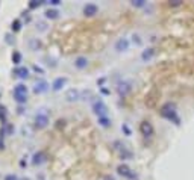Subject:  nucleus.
<instances>
[{"mask_svg": "<svg viewBox=\"0 0 194 180\" xmlns=\"http://www.w3.org/2000/svg\"><path fill=\"white\" fill-rule=\"evenodd\" d=\"M14 94H28V86L23 85V83L15 85V88H14Z\"/></svg>", "mask_w": 194, "mask_h": 180, "instance_id": "16", "label": "nucleus"}, {"mask_svg": "<svg viewBox=\"0 0 194 180\" xmlns=\"http://www.w3.org/2000/svg\"><path fill=\"white\" fill-rule=\"evenodd\" d=\"M47 3H50V5H53V6H58L61 2H59V0H50V2H47Z\"/></svg>", "mask_w": 194, "mask_h": 180, "instance_id": "33", "label": "nucleus"}, {"mask_svg": "<svg viewBox=\"0 0 194 180\" xmlns=\"http://www.w3.org/2000/svg\"><path fill=\"white\" fill-rule=\"evenodd\" d=\"M34 70H35L37 73H41V74L44 73V71H43V68H41V67H38V65H34Z\"/></svg>", "mask_w": 194, "mask_h": 180, "instance_id": "32", "label": "nucleus"}, {"mask_svg": "<svg viewBox=\"0 0 194 180\" xmlns=\"http://www.w3.org/2000/svg\"><path fill=\"white\" fill-rule=\"evenodd\" d=\"M161 115H162L164 118H167L168 121L175 123V124H179V123H181V120H179V117H178V114H176V106L172 104V103H165V104L161 107Z\"/></svg>", "mask_w": 194, "mask_h": 180, "instance_id": "1", "label": "nucleus"}, {"mask_svg": "<svg viewBox=\"0 0 194 180\" xmlns=\"http://www.w3.org/2000/svg\"><path fill=\"white\" fill-rule=\"evenodd\" d=\"M99 124L102 127H109L111 126V120L108 117H102V118H99Z\"/></svg>", "mask_w": 194, "mask_h": 180, "instance_id": "21", "label": "nucleus"}, {"mask_svg": "<svg viewBox=\"0 0 194 180\" xmlns=\"http://www.w3.org/2000/svg\"><path fill=\"white\" fill-rule=\"evenodd\" d=\"M46 17L47 18H50V20H56L59 17V12L56 9H47L46 11Z\"/></svg>", "mask_w": 194, "mask_h": 180, "instance_id": "18", "label": "nucleus"}, {"mask_svg": "<svg viewBox=\"0 0 194 180\" xmlns=\"http://www.w3.org/2000/svg\"><path fill=\"white\" fill-rule=\"evenodd\" d=\"M153 56H155V49H147V50H144V52L141 53L143 61H150Z\"/></svg>", "mask_w": 194, "mask_h": 180, "instance_id": "15", "label": "nucleus"}, {"mask_svg": "<svg viewBox=\"0 0 194 180\" xmlns=\"http://www.w3.org/2000/svg\"><path fill=\"white\" fill-rule=\"evenodd\" d=\"M121 129H123V130H125V133L128 135V136H129V135H131V129H129V127H128L126 124H123V126H121Z\"/></svg>", "mask_w": 194, "mask_h": 180, "instance_id": "31", "label": "nucleus"}, {"mask_svg": "<svg viewBox=\"0 0 194 180\" xmlns=\"http://www.w3.org/2000/svg\"><path fill=\"white\" fill-rule=\"evenodd\" d=\"M103 180H115V179H114L112 176H105V179H103Z\"/></svg>", "mask_w": 194, "mask_h": 180, "instance_id": "35", "label": "nucleus"}, {"mask_svg": "<svg viewBox=\"0 0 194 180\" xmlns=\"http://www.w3.org/2000/svg\"><path fill=\"white\" fill-rule=\"evenodd\" d=\"M43 162H44V154L43 153H35L34 157H32V164L34 165H40Z\"/></svg>", "mask_w": 194, "mask_h": 180, "instance_id": "17", "label": "nucleus"}, {"mask_svg": "<svg viewBox=\"0 0 194 180\" xmlns=\"http://www.w3.org/2000/svg\"><path fill=\"white\" fill-rule=\"evenodd\" d=\"M11 29H12V32H18V30L21 29V23H20V20H14V21H12Z\"/></svg>", "mask_w": 194, "mask_h": 180, "instance_id": "23", "label": "nucleus"}, {"mask_svg": "<svg viewBox=\"0 0 194 180\" xmlns=\"http://www.w3.org/2000/svg\"><path fill=\"white\" fill-rule=\"evenodd\" d=\"M14 74L20 79H28L29 77V68H26V67H17L14 70Z\"/></svg>", "mask_w": 194, "mask_h": 180, "instance_id": "12", "label": "nucleus"}, {"mask_svg": "<svg viewBox=\"0 0 194 180\" xmlns=\"http://www.w3.org/2000/svg\"><path fill=\"white\" fill-rule=\"evenodd\" d=\"M65 99H67V101H78V100H81V91L71 88L65 93Z\"/></svg>", "mask_w": 194, "mask_h": 180, "instance_id": "9", "label": "nucleus"}, {"mask_svg": "<svg viewBox=\"0 0 194 180\" xmlns=\"http://www.w3.org/2000/svg\"><path fill=\"white\" fill-rule=\"evenodd\" d=\"M132 6H135V8H143V6H146V2L144 0H132Z\"/></svg>", "mask_w": 194, "mask_h": 180, "instance_id": "24", "label": "nucleus"}, {"mask_svg": "<svg viewBox=\"0 0 194 180\" xmlns=\"http://www.w3.org/2000/svg\"><path fill=\"white\" fill-rule=\"evenodd\" d=\"M132 38H134V42L137 44V46H141V44H143V41H141V38H140V35H134Z\"/></svg>", "mask_w": 194, "mask_h": 180, "instance_id": "29", "label": "nucleus"}, {"mask_svg": "<svg viewBox=\"0 0 194 180\" xmlns=\"http://www.w3.org/2000/svg\"><path fill=\"white\" fill-rule=\"evenodd\" d=\"M131 89H132V85H131L129 82H121V83H118V86H117V91H118V94H120L121 97H126V96L131 93Z\"/></svg>", "mask_w": 194, "mask_h": 180, "instance_id": "8", "label": "nucleus"}, {"mask_svg": "<svg viewBox=\"0 0 194 180\" xmlns=\"http://www.w3.org/2000/svg\"><path fill=\"white\" fill-rule=\"evenodd\" d=\"M129 49V39L128 38H120L115 42V50L117 52H126Z\"/></svg>", "mask_w": 194, "mask_h": 180, "instance_id": "10", "label": "nucleus"}, {"mask_svg": "<svg viewBox=\"0 0 194 180\" xmlns=\"http://www.w3.org/2000/svg\"><path fill=\"white\" fill-rule=\"evenodd\" d=\"M5 180H18V177L14 176V174H8V176L5 177Z\"/></svg>", "mask_w": 194, "mask_h": 180, "instance_id": "30", "label": "nucleus"}, {"mask_svg": "<svg viewBox=\"0 0 194 180\" xmlns=\"http://www.w3.org/2000/svg\"><path fill=\"white\" fill-rule=\"evenodd\" d=\"M75 67H76V68H79V70L87 68V67H88V59H87V58H84V56L76 58V59H75Z\"/></svg>", "mask_w": 194, "mask_h": 180, "instance_id": "14", "label": "nucleus"}, {"mask_svg": "<svg viewBox=\"0 0 194 180\" xmlns=\"http://www.w3.org/2000/svg\"><path fill=\"white\" fill-rule=\"evenodd\" d=\"M14 99H15L17 103L23 104V103L28 101V94H14Z\"/></svg>", "mask_w": 194, "mask_h": 180, "instance_id": "19", "label": "nucleus"}, {"mask_svg": "<svg viewBox=\"0 0 194 180\" xmlns=\"http://www.w3.org/2000/svg\"><path fill=\"white\" fill-rule=\"evenodd\" d=\"M5 41L9 44V46H14V39H12V35H11V33H6V35H5Z\"/></svg>", "mask_w": 194, "mask_h": 180, "instance_id": "27", "label": "nucleus"}, {"mask_svg": "<svg viewBox=\"0 0 194 180\" xmlns=\"http://www.w3.org/2000/svg\"><path fill=\"white\" fill-rule=\"evenodd\" d=\"M37 29L44 32V30H47V24L44 23V21H38V23H37Z\"/></svg>", "mask_w": 194, "mask_h": 180, "instance_id": "26", "label": "nucleus"}, {"mask_svg": "<svg viewBox=\"0 0 194 180\" xmlns=\"http://www.w3.org/2000/svg\"><path fill=\"white\" fill-rule=\"evenodd\" d=\"M93 94H91V91H84L82 94H81V99H84V100H90V97H91Z\"/></svg>", "mask_w": 194, "mask_h": 180, "instance_id": "28", "label": "nucleus"}, {"mask_svg": "<svg viewBox=\"0 0 194 180\" xmlns=\"http://www.w3.org/2000/svg\"><path fill=\"white\" fill-rule=\"evenodd\" d=\"M93 112L97 115V118L108 117V106L103 103L102 99H96V100L93 101Z\"/></svg>", "mask_w": 194, "mask_h": 180, "instance_id": "2", "label": "nucleus"}, {"mask_svg": "<svg viewBox=\"0 0 194 180\" xmlns=\"http://www.w3.org/2000/svg\"><path fill=\"white\" fill-rule=\"evenodd\" d=\"M20 180H31V179H26V177H24V179H20Z\"/></svg>", "mask_w": 194, "mask_h": 180, "instance_id": "36", "label": "nucleus"}, {"mask_svg": "<svg viewBox=\"0 0 194 180\" xmlns=\"http://www.w3.org/2000/svg\"><path fill=\"white\" fill-rule=\"evenodd\" d=\"M117 171H118L120 176H123V177H126V179H137V176L132 173V170H131L128 165H125V164L118 165V167H117Z\"/></svg>", "mask_w": 194, "mask_h": 180, "instance_id": "6", "label": "nucleus"}, {"mask_svg": "<svg viewBox=\"0 0 194 180\" xmlns=\"http://www.w3.org/2000/svg\"><path fill=\"white\" fill-rule=\"evenodd\" d=\"M170 5H173V6H178V5H181V2H179V0H176V2H170Z\"/></svg>", "mask_w": 194, "mask_h": 180, "instance_id": "34", "label": "nucleus"}, {"mask_svg": "<svg viewBox=\"0 0 194 180\" xmlns=\"http://www.w3.org/2000/svg\"><path fill=\"white\" fill-rule=\"evenodd\" d=\"M43 3H46V2H37V0H34V2L29 3V8H31V9H35V8H40Z\"/></svg>", "mask_w": 194, "mask_h": 180, "instance_id": "25", "label": "nucleus"}, {"mask_svg": "<svg viewBox=\"0 0 194 180\" xmlns=\"http://www.w3.org/2000/svg\"><path fill=\"white\" fill-rule=\"evenodd\" d=\"M29 46H31V49H32V50H38V49H41V42H40L38 39L32 38V39L29 41Z\"/></svg>", "mask_w": 194, "mask_h": 180, "instance_id": "20", "label": "nucleus"}, {"mask_svg": "<svg viewBox=\"0 0 194 180\" xmlns=\"http://www.w3.org/2000/svg\"><path fill=\"white\" fill-rule=\"evenodd\" d=\"M48 88H50V85H48L46 80L40 79V80H37L35 85H34V93H35V94H43V93H47V91H48Z\"/></svg>", "mask_w": 194, "mask_h": 180, "instance_id": "5", "label": "nucleus"}, {"mask_svg": "<svg viewBox=\"0 0 194 180\" xmlns=\"http://www.w3.org/2000/svg\"><path fill=\"white\" fill-rule=\"evenodd\" d=\"M97 11H99V8H97L94 3H87V5L84 6V14H85V15H88V17L96 15V14H97Z\"/></svg>", "mask_w": 194, "mask_h": 180, "instance_id": "13", "label": "nucleus"}, {"mask_svg": "<svg viewBox=\"0 0 194 180\" xmlns=\"http://www.w3.org/2000/svg\"><path fill=\"white\" fill-rule=\"evenodd\" d=\"M114 145H115V150H118V153H120V157H121V159H131V157H132V153L126 148V145H125V144H121L120 141H115V142H114Z\"/></svg>", "mask_w": 194, "mask_h": 180, "instance_id": "4", "label": "nucleus"}, {"mask_svg": "<svg viewBox=\"0 0 194 180\" xmlns=\"http://www.w3.org/2000/svg\"><path fill=\"white\" fill-rule=\"evenodd\" d=\"M12 62H14L15 65H18V64L21 62V53H20V52H14V53H12Z\"/></svg>", "mask_w": 194, "mask_h": 180, "instance_id": "22", "label": "nucleus"}, {"mask_svg": "<svg viewBox=\"0 0 194 180\" xmlns=\"http://www.w3.org/2000/svg\"><path fill=\"white\" fill-rule=\"evenodd\" d=\"M140 132L144 135L146 138L152 136V135H153V126H152L149 121H143V123L140 124Z\"/></svg>", "mask_w": 194, "mask_h": 180, "instance_id": "7", "label": "nucleus"}, {"mask_svg": "<svg viewBox=\"0 0 194 180\" xmlns=\"http://www.w3.org/2000/svg\"><path fill=\"white\" fill-rule=\"evenodd\" d=\"M65 83H67L65 77H56L53 80V83H52V89H53V91H61V89L65 86Z\"/></svg>", "mask_w": 194, "mask_h": 180, "instance_id": "11", "label": "nucleus"}, {"mask_svg": "<svg viewBox=\"0 0 194 180\" xmlns=\"http://www.w3.org/2000/svg\"><path fill=\"white\" fill-rule=\"evenodd\" d=\"M47 124H48V115L46 112H38L35 115V126L38 129H44V127H47Z\"/></svg>", "mask_w": 194, "mask_h": 180, "instance_id": "3", "label": "nucleus"}]
</instances>
